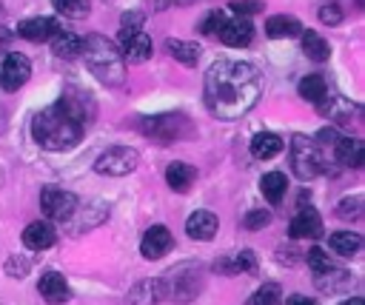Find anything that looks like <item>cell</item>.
Segmentation results:
<instances>
[{
  "label": "cell",
  "mask_w": 365,
  "mask_h": 305,
  "mask_svg": "<svg viewBox=\"0 0 365 305\" xmlns=\"http://www.w3.org/2000/svg\"><path fill=\"white\" fill-rule=\"evenodd\" d=\"M37 291H40V296L48 305H63L71 296V291H68V285H66V279H63L60 271H46L40 276V282H37Z\"/></svg>",
  "instance_id": "14"
},
{
  "label": "cell",
  "mask_w": 365,
  "mask_h": 305,
  "mask_svg": "<svg viewBox=\"0 0 365 305\" xmlns=\"http://www.w3.org/2000/svg\"><path fill=\"white\" fill-rule=\"evenodd\" d=\"M302 51H305V57H311V60H317V63L331 54L328 40L319 37L317 31H302Z\"/></svg>",
  "instance_id": "30"
},
{
  "label": "cell",
  "mask_w": 365,
  "mask_h": 305,
  "mask_svg": "<svg viewBox=\"0 0 365 305\" xmlns=\"http://www.w3.org/2000/svg\"><path fill=\"white\" fill-rule=\"evenodd\" d=\"M165 48H168V54H171L177 63H182V66H194V63L200 60V54H202L197 43L177 40V37H168V40H165Z\"/></svg>",
  "instance_id": "24"
},
{
  "label": "cell",
  "mask_w": 365,
  "mask_h": 305,
  "mask_svg": "<svg viewBox=\"0 0 365 305\" xmlns=\"http://www.w3.org/2000/svg\"><path fill=\"white\" fill-rule=\"evenodd\" d=\"M342 305H365L359 296H354V299H348V302H342Z\"/></svg>",
  "instance_id": "46"
},
{
  "label": "cell",
  "mask_w": 365,
  "mask_h": 305,
  "mask_svg": "<svg viewBox=\"0 0 365 305\" xmlns=\"http://www.w3.org/2000/svg\"><path fill=\"white\" fill-rule=\"evenodd\" d=\"M80 48H83V40H80L74 31H57V34L51 37V51H54L57 57H77Z\"/></svg>",
  "instance_id": "27"
},
{
  "label": "cell",
  "mask_w": 365,
  "mask_h": 305,
  "mask_svg": "<svg viewBox=\"0 0 365 305\" xmlns=\"http://www.w3.org/2000/svg\"><path fill=\"white\" fill-rule=\"evenodd\" d=\"M220 43L231 46V48H245L251 40H254V23L248 17H234V20H225L222 29L217 31Z\"/></svg>",
  "instance_id": "11"
},
{
  "label": "cell",
  "mask_w": 365,
  "mask_h": 305,
  "mask_svg": "<svg viewBox=\"0 0 365 305\" xmlns=\"http://www.w3.org/2000/svg\"><path fill=\"white\" fill-rule=\"evenodd\" d=\"M268 219H271V214H268V211H251V214H245V228L259 231V228H265V225H268Z\"/></svg>",
  "instance_id": "41"
},
{
  "label": "cell",
  "mask_w": 365,
  "mask_h": 305,
  "mask_svg": "<svg viewBox=\"0 0 365 305\" xmlns=\"http://www.w3.org/2000/svg\"><path fill=\"white\" fill-rule=\"evenodd\" d=\"M251 151H254L259 160H271V157H277V154L282 151V140H279L277 134H271V131H259V134L251 140Z\"/></svg>",
  "instance_id": "26"
},
{
  "label": "cell",
  "mask_w": 365,
  "mask_h": 305,
  "mask_svg": "<svg viewBox=\"0 0 365 305\" xmlns=\"http://www.w3.org/2000/svg\"><path fill=\"white\" fill-rule=\"evenodd\" d=\"M328 245H331V251L339 254V257H356V254L362 251V237L354 234V231H334V234L328 237Z\"/></svg>",
  "instance_id": "22"
},
{
  "label": "cell",
  "mask_w": 365,
  "mask_h": 305,
  "mask_svg": "<svg viewBox=\"0 0 365 305\" xmlns=\"http://www.w3.org/2000/svg\"><path fill=\"white\" fill-rule=\"evenodd\" d=\"M259 191H262L265 200L279 202V200L285 197V191H288V177L279 174V171H268V174H262V180H259Z\"/></svg>",
  "instance_id": "25"
},
{
  "label": "cell",
  "mask_w": 365,
  "mask_h": 305,
  "mask_svg": "<svg viewBox=\"0 0 365 305\" xmlns=\"http://www.w3.org/2000/svg\"><path fill=\"white\" fill-rule=\"evenodd\" d=\"M319 111H322L325 117L336 120V123H345V120H351V117L356 114V105H354L351 100L334 97V100H325V103H319Z\"/></svg>",
  "instance_id": "29"
},
{
  "label": "cell",
  "mask_w": 365,
  "mask_h": 305,
  "mask_svg": "<svg viewBox=\"0 0 365 305\" xmlns=\"http://www.w3.org/2000/svg\"><path fill=\"white\" fill-rule=\"evenodd\" d=\"M334 154L342 165L348 168H359L365 162V143L362 140H354V137H339L334 143Z\"/></svg>",
  "instance_id": "20"
},
{
  "label": "cell",
  "mask_w": 365,
  "mask_h": 305,
  "mask_svg": "<svg viewBox=\"0 0 365 305\" xmlns=\"http://www.w3.org/2000/svg\"><path fill=\"white\" fill-rule=\"evenodd\" d=\"M31 137L46 151H68V148H74L80 143L83 125L77 120H71L68 114H63L57 105H51V108H43V111L34 114Z\"/></svg>",
  "instance_id": "2"
},
{
  "label": "cell",
  "mask_w": 365,
  "mask_h": 305,
  "mask_svg": "<svg viewBox=\"0 0 365 305\" xmlns=\"http://www.w3.org/2000/svg\"><path fill=\"white\" fill-rule=\"evenodd\" d=\"M262 94V74L245 60H217L205 71L202 100L217 120L248 114Z\"/></svg>",
  "instance_id": "1"
},
{
  "label": "cell",
  "mask_w": 365,
  "mask_h": 305,
  "mask_svg": "<svg viewBox=\"0 0 365 305\" xmlns=\"http://www.w3.org/2000/svg\"><path fill=\"white\" fill-rule=\"evenodd\" d=\"M29 268H31V262L29 259H17V257H11L9 262H6V271H9V276H26L29 274Z\"/></svg>",
  "instance_id": "43"
},
{
  "label": "cell",
  "mask_w": 365,
  "mask_h": 305,
  "mask_svg": "<svg viewBox=\"0 0 365 305\" xmlns=\"http://www.w3.org/2000/svg\"><path fill=\"white\" fill-rule=\"evenodd\" d=\"M57 108H60L63 114H68L71 120H77L80 125L94 117V100H88L83 91H68V94L57 103Z\"/></svg>",
  "instance_id": "16"
},
{
  "label": "cell",
  "mask_w": 365,
  "mask_h": 305,
  "mask_svg": "<svg viewBox=\"0 0 365 305\" xmlns=\"http://www.w3.org/2000/svg\"><path fill=\"white\" fill-rule=\"evenodd\" d=\"M319 234H322V219H319V214L314 208L299 211L288 225V237L291 239H317Z\"/></svg>",
  "instance_id": "15"
},
{
  "label": "cell",
  "mask_w": 365,
  "mask_h": 305,
  "mask_svg": "<svg viewBox=\"0 0 365 305\" xmlns=\"http://www.w3.org/2000/svg\"><path fill=\"white\" fill-rule=\"evenodd\" d=\"M194 180H197V168L188 165V162H171V165L165 168V182H168V188L177 191V194L188 191V188L194 185Z\"/></svg>",
  "instance_id": "21"
},
{
  "label": "cell",
  "mask_w": 365,
  "mask_h": 305,
  "mask_svg": "<svg viewBox=\"0 0 365 305\" xmlns=\"http://www.w3.org/2000/svg\"><path fill=\"white\" fill-rule=\"evenodd\" d=\"M120 57L128 63H145L151 57V40L143 29L134 31H120Z\"/></svg>",
  "instance_id": "10"
},
{
  "label": "cell",
  "mask_w": 365,
  "mask_h": 305,
  "mask_svg": "<svg viewBox=\"0 0 365 305\" xmlns=\"http://www.w3.org/2000/svg\"><path fill=\"white\" fill-rule=\"evenodd\" d=\"M265 34L268 37H297V34H302V23L291 14H274L265 23Z\"/></svg>",
  "instance_id": "23"
},
{
  "label": "cell",
  "mask_w": 365,
  "mask_h": 305,
  "mask_svg": "<svg viewBox=\"0 0 365 305\" xmlns=\"http://www.w3.org/2000/svg\"><path fill=\"white\" fill-rule=\"evenodd\" d=\"M308 265H311V271H314V276H317V274H325L328 268H334V262H331V257H328V251H322L319 245L308 251Z\"/></svg>",
  "instance_id": "35"
},
{
  "label": "cell",
  "mask_w": 365,
  "mask_h": 305,
  "mask_svg": "<svg viewBox=\"0 0 365 305\" xmlns=\"http://www.w3.org/2000/svg\"><path fill=\"white\" fill-rule=\"evenodd\" d=\"M299 94H302L308 103L319 105V103L328 100V86H325V80H322L319 74H308V77H302V83H299Z\"/></svg>",
  "instance_id": "28"
},
{
  "label": "cell",
  "mask_w": 365,
  "mask_h": 305,
  "mask_svg": "<svg viewBox=\"0 0 365 305\" xmlns=\"http://www.w3.org/2000/svg\"><path fill=\"white\" fill-rule=\"evenodd\" d=\"M57 242V231L51 222H31L23 228V245L29 251H46Z\"/></svg>",
  "instance_id": "17"
},
{
  "label": "cell",
  "mask_w": 365,
  "mask_h": 305,
  "mask_svg": "<svg viewBox=\"0 0 365 305\" xmlns=\"http://www.w3.org/2000/svg\"><path fill=\"white\" fill-rule=\"evenodd\" d=\"M51 3L66 17H86L91 9V0H51Z\"/></svg>",
  "instance_id": "33"
},
{
  "label": "cell",
  "mask_w": 365,
  "mask_h": 305,
  "mask_svg": "<svg viewBox=\"0 0 365 305\" xmlns=\"http://www.w3.org/2000/svg\"><path fill=\"white\" fill-rule=\"evenodd\" d=\"M291 165H294L297 177H302V180H314V177L328 171L322 145L314 143L311 137H302V134L294 137V143H291Z\"/></svg>",
  "instance_id": "4"
},
{
  "label": "cell",
  "mask_w": 365,
  "mask_h": 305,
  "mask_svg": "<svg viewBox=\"0 0 365 305\" xmlns=\"http://www.w3.org/2000/svg\"><path fill=\"white\" fill-rule=\"evenodd\" d=\"M211 271H214V274H237L240 268H237V259H231V257H220V259H214Z\"/></svg>",
  "instance_id": "44"
},
{
  "label": "cell",
  "mask_w": 365,
  "mask_h": 305,
  "mask_svg": "<svg viewBox=\"0 0 365 305\" xmlns=\"http://www.w3.org/2000/svg\"><path fill=\"white\" fill-rule=\"evenodd\" d=\"M237 268H240V271H245V274H257V268H259L257 254H254L251 248L240 251V254H237Z\"/></svg>",
  "instance_id": "37"
},
{
  "label": "cell",
  "mask_w": 365,
  "mask_h": 305,
  "mask_svg": "<svg viewBox=\"0 0 365 305\" xmlns=\"http://www.w3.org/2000/svg\"><path fill=\"white\" fill-rule=\"evenodd\" d=\"M17 31L31 43H43V40H51L60 31V26L54 17H29L17 26Z\"/></svg>",
  "instance_id": "18"
},
{
  "label": "cell",
  "mask_w": 365,
  "mask_h": 305,
  "mask_svg": "<svg viewBox=\"0 0 365 305\" xmlns=\"http://www.w3.org/2000/svg\"><path fill=\"white\" fill-rule=\"evenodd\" d=\"M171 248H174V237H171V231H168V228L154 225V228H148V231L143 234L140 251H143V257H145V259H163Z\"/></svg>",
  "instance_id": "12"
},
{
  "label": "cell",
  "mask_w": 365,
  "mask_h": 305,
  "mask_svg": "<svg viewBox=\"0 0 365 305\" xmlns=\"http://www.w3.org/2000/svg\"><path fill=\"white\" fill-rule=\"evenodd\" d=\"M319 20H322L325 26H336V23L342 20V11H339V6H334V3H325V6H319Z\"/></svg>",
  "instance_id": "39"
},
{
  "label": "cell",
  "mask_w": 365,
  "mask_h": 305,
  "mask_svg": "<svg viewBox=\"0 0 365 305\" xmlns=\"http://www.w3.org/2000/svg\"><path fill=\"white\" fill-rule=\"evenodd\" d=\"M217 228H220L217 214H214V211H205V208L194 211V214L188 217V222H185V234H188L191 239H211V237L217 234Z\"/></svg>",
  "instance_id": "19"
},
{
  "label": "cell",
  "mask_w": 365,
  "mask_h": 305,
  "mask_svg": "<svg viewBox=\"0 0 365 305\" xmlns=\"http://www.w3.org/2000/svg\"><path fill=\"white\" fill-rule=\"evenodd\" d=\"M228 9H231L234 14H240V17H251V14L262 11V3H257V0H234Z\"/></svg>",
  "instance_id": "38"
},
{
  "label": "cell",
  "mask_w": 365,
  "mask_h": 305,
  "mask_svg": "<svg viewBox=\"0 0 365 305\" xmlns=\"http://www.w3.org/2000/svg\"><path fill=\"white\" fill-rule=\"evenodd\" d=\"M29 77H31V60H29L26 54H20V51L6 54L3 68H0V83H3V88H6V91H17Z\"/></svg>",
  "instance_id": "9"
},
{
  "label": "cell",
  "mask_w": 365,
  "mask_h": 305,
  "mask_svg": "<svg viewBox=\"0 0 365 305\" xmlns=\"http://www.w3.org/2000/svg\"><path fill=\"white\" fill-rule=\"evenodd\" d=\"M143 134L151 140H177L185 131H191V123L182 114H154V117H143L140 120Z\"/></svg>",
  "instance_id": "7"
},
{
  "label": "cell",
  "mask_w": 365,
  "mask_h": 305,
  "mask_svg": "<svg viewBox=\"0 0 365 305\" xmlns=\"http://www.w3.org/2000/svg\"><path fill=\"white\" fill-rule=\"evenodd\" d=\"M134 29H143V14L140 11H125L123 20H120V31H134Z\"/></svg>",
  "instance_id": "42"
},
{
  "label": "cell",
  "mask_w": 365,
  "mask_h": 305,
  "mask_svg": "<svg viewBox=\"0 0 365 305\" xmlns=\"http://www.w3.org/2000/svg\"><path fill=\"white\" fill-rule=\"evenodd\" d=\"M80 54L86 57V66L88 71L103 83V86H123L125 80V63L117 51V46L103 37V34H88L83 40V48Z\"/></svg>",
  "instance_id": "3"
},
{
  "label": "cell",
  "mask_w": 365,
  "mask_h": 305,
  "mask_svg": "<svg viewBox=\"0 0 365 305\" xmlns=\"http://www.w3.org/2000/svg\"><path fill=\"white\" fill-rule=\"evenodd\" d=\"M165 296H168L165 279H143V282H137V285L128 291L125 302H128V305H157V302L165 299Z\"/></svg>",
  "instance_id": "13"
},
{
  "label": "cell",
  "mask_w": 365,
  "mask_h": 305,
  "mask_svg": "<svg viewBox=\"0 0 365 305\" xmlns=\"http://www.w3.org/2000/svg\"><path fill=\"white\" fill-rule=\"evenodd\" d=\"M285 305H317V302H314L311 296H299V294H297V296H288Z\"/></svg>",
  "instance_id": "45"
},
{
  "label": "cell",
  "mask_w": 365,
  "mask_h": 305,
  "mask_svg": "<svg viewBox=\"0 0 365 305\" xmlns=\"http://www.w3.org/2000/svg\"><path fill=\"white\" fill-rule=\"evenodd\" d=\"M225 20H228V17H225L220 9H214V11H208V14H205V20L200 23V31H202V34H217V31L222 29V23H225Z\"/></svg>",
  "instance_id": "36"
},
{
  "label": "cell",
  "mask_w": 365,
  "mask_h": 305,
  "mask_svg": "<svg viewBox=\"0 0 365 305\" xmlns=\"http://www.w3.org/2000/svg\"><path fill=\"white\" fill-rule=\"evenodd\" d=\"M314 279H317V285H319L325 294H334V291H339V285H345V282H348V274H345V271H339V268L334 265V268H328L325 274H317Z\"/></svg>",
  "instance_id": "32"
},
{
  "label": "cell",
  "mask_w": 365,
  "mask_h": 305,
  "mask_svg": "<svg viewBox=\"0 0 365 305\" xmlns=\"http://www.w3.org/2000/svg\"><path fill=\"white\" fill-rule=\"evenodd\" d=\"M106 214H108V208L106 205H94V208H86V211H74L71 214V219L74 222H80V225H74V234H80V231H86V228H91V225H97V222H103L106 219Z\"/></svg>",
  "instance_id": "31"
},
{
  "label": "cell",
  "mask_w": 365,
  "mask_h": 305,
  "mask_svg": "<svg viewBox=\"0 0 365 305\" xmlns=\"http://www.w3.org/2000/svg\"><path fill=\"white\" fill-rule=\"evenodd\" d=\"M137 168V151L128 145H111L94 160V171L106 177H125Z\"/></svg>",
  "instance_id": "6"
},
{
  "label": "cell",
  "mask_w": 365,
  "mask_h": 305,
  "mask_svg": "<svg viewBox=\"0 0 365 305\" xmlns=\"http://www.w3.org/2000/svg\"><path fill=\"white\" fill-rule=\"evenodd\" d=\"M359 205H362L359 197H345V200L336 205V214H342V217H356V214H359Z\"/></svg>",
  "instance_id": "40"
},
{
  "label": "cell",
  "mask_w": 365,
  "mask_h": 305,
  "mask_svg": "<svg viewBox=\"0 0 365 305\" xmlns=\"http://www.w3.org/2000/svg\"><path fill=\"white\" fill-rule=\"evenodd\" d=\"M165 285H168V296L177 299V302H191L200 288H202V271L197 268V262H188V265H177L171 276H163Z\"/></svg>",
  "instance_id": "5"
},
{
  "label": "cell",
  "mask_w": 365,
  "mask_h": 305,
  "mask_svg": "<svg viewBox=\"0 0 365 305\" xmlns=\"http://www.w3.org/2000/svg\"><path fill=\"white\" fill-rule=\"evenodd\" d=\"M248 305H279V285H277V282H265V285L251 296Z\"/></svg>",
  "instance_id": "34"
},
{
  "label": "cell",
  "mask_w": 365,
  "mask_h": 305,
  "mask_svg": "<svg viewBox=\"0 0 365 305\" xmlns=\"http://www.w3.org/2000/svg\"><path fill=\"white\" fill-rule=\"evenodd\" d=\"M40 208L46 214V219H54V222H63V219H71V214L80 208L77 205V197L71 191H63L57 185H48L40 191Z\"/></svg>",
  "instance_id": "8"
}]
</instances>
